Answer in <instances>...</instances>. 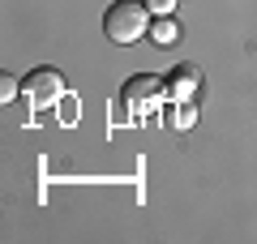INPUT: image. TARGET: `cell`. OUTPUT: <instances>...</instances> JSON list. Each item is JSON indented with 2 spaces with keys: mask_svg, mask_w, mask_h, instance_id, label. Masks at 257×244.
Wrapping results in <instances>:
<instances>
[{
  "mask_svg": "<svg viewBox=\"0 0 257 244\" xmlns=\"http://www.w3.org/2000/svg\"><path fill=\"white\" fill-rule=\"evenodd\" d=\"M150 35H155V43H163V47H167V43H176V35H180V30H176V22H172V18H159L155 26H150Z\"/></svg>",
  "mask_w": 257,
  "mask_h": 244,
  "instance_id": "obj_6",
  "label": "cell"
},
{
  "mask_svg": "<svg viewBox=\"0 0 257 244\" xmlns=\"http://www.w3.org/2000/svg\"><path fill=\"white\" fill-rule=\"evenodd\" d=\"M197 81H202V69H197V64H180V69H172V77H167V94H172L176 103H193Z\"/></svg>",
  "mask_w": 257,
  "mask_h": 244,
  "instance_id": "obj_4",
  "label": "cell"
},
{
  "mask_svg": "<svg viewBox=\"0 0 257 244\" xmlns=\"http://www.w3.org/2000/svg\"><path fill=\"white\" fill-rule=\"evenodd\" d=\"M18 90H22V86H18V77H9V73H5V77H0V99L9 103V99H13Z\"/></svg>",
  "mask_w": 257,
  "mask_h": 244,
  "instance_id": "obj_7",
  "label": "cell"
},
{
  "mask_svg": "<svg viewBox=\"0 0 257 244\" xmlns=\"http://www.w3.org/2000/svg\"><path fill=\"white\" fill-rule=\"evenodd\" d=\"M22 90H26L30 107H52L56 99H64V77L56 69H35L26 81H22Z\"/></svg>",
  "mask_w": 257,
  "mask_h": 244,
  "instance_id": "obj_3",
  "label": "cell"
},
{
  "mask_svg": "<svg viewBox=\"0 0 257 244\" xmlns=\"http://www.w3.org/2000/svg\"><path fill=\"white\" fill-rule=\"evenodd\" d=\"M163 94H167V81L150 77V73L128 77V81H124V107H128V116H138V120L155 116L159 103H163Z\"/></svg>",
  "mask_w": 257,
  "mask_h": 244,
  "instance_id": "obj_2",
  "label": "cell"
},
{
  "mask_svg": "<svg viewBox=\"0 0 257 244\" xmlns=\"http://www.w3.org/2000/svg\"><path fill=\"white\" fill-rule=\"evenodd\" d=\"M167 125H172V129H193V125H197V111H193V103H176L172 116H167Z\"/></svg>",
  "mask_w": 257,
  "mask_h": 244,
  "instance_id": "obj_5",
  "label": "cell"
},
{
  "mask_svg": "<svg viewBox=\"0 0 257 244\" xmlns=\"http://www.w3.org/2000/svg\"><path fill=\"white\" fill-rule=\"evenodd\" d=\"M146 9L155 13V18H167V13L176 9V0H146Z\"/></svg>",
  "mask_w": 257,
  "mask_h": 244,
  "instance_id": "obj_8",
  "label": "cell"
},
{
  "mask_svg": "<svg viewBox=\"0 0 257 244\" xmlns=\"http://www.w3.org/2000/svg\"><path fill=\"white\" fill-rule=\"evenodd\" d=\"M103 30H107L111 43H138V39H146V30H150L146 0H116L107 9V18H103Z\"/></svg>",
  "mask_w": 257,
  "mask_h": 244,
  "instance_id": "obj_1",
  "label": "cell"
}]
</instances>
